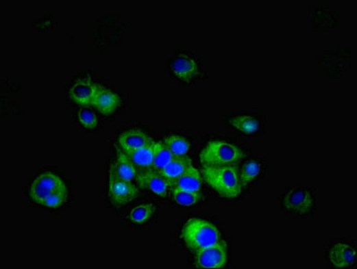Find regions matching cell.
<instances>
[{
  "instance_id": "5b68a950",
  "label": "cell",
  "mask_w": 357,
  "mask_h": 269,
  "mask_svg": "<svg viewBox=\"0 0 357 269\" xmlns=\"http://www.w3.org/2000/svg\"><path fill=\"white\" fill-rule=\"evenodd\" d=\"M65 181L56 173L46 172L38 176L30 187V198L36 203L42 205L49 196L62 190H66Z\"/></svg>"
},
{
  "instance_id": "603a6c76",
  "label": "cell",
  "mask_w": 357,
  "mask_h": 269,
  "mask_svg": "<svg viewBox=\"0 0 357 269\" xmlns=\"http://www.w3.org/2000/svg\"><path fill=\"white\" fill-rule=\"evenodd\" d=\"M173 201L182 207H193L202 199L201 192H188L184 190H172Z\"/></svg>"
},
{
  "instance_id": "8992f818",
  "label": "cell",
  "mask_w": 357,
  "mask_h": 269,
  "mask_svg": "<svg viewBox=\"0 0 357 269\" xmlns=\"http://www.w3.org/2000/svg\"><path fill=\"white\" fill-rule=\"evenodd\" d=\"M228 263V244L221 240L217 244L196 251L193 264L197 268H223Z\"/></svg>"
},
{
  "instance_id": "4fadbf2b",
  "label": "cell",
  "mask_w": 357,
  "mask_h": 269,
  "mask_svg": "<svg viewBox=\"0 0 357 269\" xmlns=\"http://www.w3.org/2000/svg\"><path fill=\"white\" fill-rule=\"evenodd\" d=\"M110 175L132 182L138 177V170L126 153L118 151L117 158L110 167Z\"/></svg>"
},
{
  "instance_id": "cb8c5ba5",
  "label": "cell",
  "mask_w": 357,
  "mask_h": 269,
  "mask_svg": "<svg viewBox=\"0 0 357 269\" xmlns=\"http://www.w3.org/2000/svg\"><path fill=\"white\" fill-rule=\"evenodd\" d=\"M78 120L81 125L87 129H95L98 126V117L97 114L88 107H82L78 111Z\"/></svg>"
},
{
  "instance_id": "5bb4252c",
  "label": "cell",
  "mask_w": 357,
  "mask_h": 269,
  "mask_svg": "<svg viewBox=\"0 0 357 269\" xmlns=\"http://www.w3.org/2000/svg\"><path fill=\"white\" fill-rule=\"evenodd\" d=\"M184 190L188 192H201L202 176L199 170L191 166L175 181L171 183V190Z\"/></svg>"
},
{
  "instance_id": "30bf717a",
  "label": "cell",
  "mask_w": 357,
  "mask_h": 269,
  "mask_svg": "<svg viewBox=\"0 0 357 269\" xmlns=\"http://www.w3.org/2000/svg\"><path fill=\"white\" fill-rule=\"evenodd\" d=\"M121 105V98L112 90L98 86L93 106L106 116L114 114Z\"/></svg>"
},
{
  "instance_id": "52a82bcc",
  "label": "cell",
  "mask_w": 357,
  "mask_h": 269,
  "mask_svg": "<svg viewBox=\"0 0 357 269\" xmlns=\"http://www.w3.org/2000/svg\"><path fill=\"white\" fill-rule=\"evenodd\" d=\"M138 187H136L132 182L110 175L109 196L112 205L116 207H123L134 201L138 198Z\"/></svg>"
},
{
  "instance_id": "ba28073f",
  "label": "cell",
  "mask_w": 357,
  "mask_h": 269,
  "mask_svg": "<svg viewBox=\"0 0 357 269\" xmlns=\"http://www.w3.org/2000/svg\"><path fill=\"white\" fill-rule=\"evenodd\" d=\"M173 76L182 82L188 83L199 75V63L193 57L179 53L173 57L170 64Z\"/></svg>"
},
{
  "instance_id": "3957f363",
  "label": "cell",
  "mask_w": 357,
  "mask_h": 269,
  "mask_svg": "<svg viewBox=\"0 0 357 269\" xmlns=\"http://www.w3.org/2000/svg\"><path fill=\"white\" fill-rule=\"evenodd\" d=\"M245 157V153L231 142L211 140L199 154L202 166H222L234 164Z\"/></svg>"
},
{
  "instance_id": "ffe728a7",
  "label": "cell",
  "mask_w": 357,
  "mask_h": 269,
  "mask_svg": "<svg viewBox=\"0 0 357 269\" xmlns=\"http://www.w3.org/2000/svg\"><path fill=\"white\" fill-rule=\"evenodd\" d=\"M156 205L145 203L136 205L130 211L129 220L133 225H141L149 222L156 213Z\"/></svg>"
},
{
  "instance_id": "44dd1931",
  "label": "cell",
  "mask_w": 357,
  "mask_h": 269,
  "mask_svg": "<svg viewBox=\"0 0 357 269\" xmlns=\"http://www.w3.org/2000/svg\"><path fill=\"white\" fill-rule=\"evenodd\" d=\"M175 156L168 149L162 142H156L155 156H153L152 169L160 172Z\"/></svg>"
},
{
  "instance_id": "2e32d148",
  "label": "cell",
  "mask_w": 357,
  "mask_h": 269,
  "mask_svg": "<svg viewBox=\"0 0 357 269\" xmlns=\"http://www.w3.org/2000/svg\"><path fill=\"white\" fill-rule=\"evenodd\" d=\"M193 166V161L188 156L184 157H174L173 160L168 164L167 166L160 170L161 175L164 176L170 183H173L177 179L181 177L188 170V168Z\"/></svg>"
},
{
  "instance_id": "7402d4cb",
  "label": "cell",
  "mask_w": 357,
  "mask_h": 269,
  "mask_svg": "<svg viewBox=\"0 0 357 269\" xmlns=\"http://www.w3.org/2000/svg\"><path fill=\"white\" fill-rule=\"evenodd\" d=\"M261 172H262V166H261L260 162L256 160L247 161L239 172L241 183L243 186H247L258 179Z\"/></svg>"
},
{
  "instance_id": "6da1fadb",
  "label": "cell",
  "mask_w": 357,
  "mask_h": 269,
  "mask_svg": "<svg viewBox=\"0 0 357 269\" xmlns=\"http://www.w3.org/2000/svg\"><path fill=\"white\" fill-rule=\"evenodd\" d=\"M202 178L220 196L234 199L242 194L239 170L234 164L222 166H202Z\"/></svg>"
},
{
  "instance_id": "9c48e42d",
  "label": "cell",
  "mask_w": 357,
  "mask_h": 269,
  "mask_svg": "<svg viewBox=\"0 0 357 269\" xmlns=\"http://www.w3.org/2000/svg\"><path fill=\"white\" fill-rule=\"evenodd\" d=\"M136 179L139 187L150 190L151 192L162 198H167L168 193L170 192V181H167L158 170L152 169L144 172H138Z\"/></svg>"
},
{
  "instance_id": "8fae6325",
  "label": "cell",
  "mask_w": 357,
  "mask_h": 269,
  "mask_svg": "<svg viewBox=\"0 0 357 269\" xmlns=\"http://www.w3.org/2000/svg\"><path fill=\"white\" fill-rule=\"evenodd\" d=\"M328 259L335 268H349L356 261V248L347 242H338L330 248Z\"/></svg>"
},
{
  "instance_id": "7c38bea8",
  "label": "cell",
  "mask_w": 357,
  "mask_h": 269,
  "mask_svg": "<svg viewBox=\"0 0 357 269\" xmlns=\"http://www.w3.org/2000/svg\"><path fill=\"white\" fill-rule=\"evenodd\" d=\"M98 86L92 80L79 79L75 81L69 89V97L78 105L86 107L93 105Z\"/></svg>"
},
{
  "instance_id": "d4e9b609",
  "label": "cell",
  "mask_w": 357,
  "mask_h": 269,
  "mask_svg": "<svg viewBox=\"0 0 357 269\" xmlns=\"http://www.w3.org/2000/svg\"><path fill=\"white\" fill-rule=\"evenodd\" d=\"M68 199V190H62L49 196L43 201L42 205L49 208H59Z\"/></svg>"
},
{
  "instance_id": "9a60e30c",
  "label": "cell",
  "mask_w": 357,
  "mask_h": 269,
  "mask_svg": "<svg viewBox=\"0 0 357 269\" xmlns=\"http://www.w3.org/2000/svg\"><path fill=\"white\" fill-rule=\"evenodd\" d=\"M152 141L146 133L139 129L127 130L119 138V144L123 151L130 154Z\"/></svg>"
},
{
  "instance_id": "ac0fdd59",
  "label": "cell",
  "mask_w": 357,
  "mask_h": 269,
  "mask_svg": "<svg viewBox=\"0 0 357 269\" xmlns=\"http://www.w3.org/2000/svg\"><path fill=\"white\" fill-rule=\"evenodd\" d=\"M230 125L243 134H255L260 129V121L254 116H236L230 120Z\"/></svg>"
},
{
  "instance_id": "7a4b0ae2",
  "label": "cell",
  "mask_w": 357,
  "mask_h": 269,
  "mask_svg": "<svg viewBox=\"0 0 357 269\" xmlns=\"http://www.w3.org/2000/svg\"><path fill=\"white\" fill-rule=\"evenodd\" d=\"M181 238L185 247L191 253L210 247L222 240L219 228L208 220L190 218L185 222L181 231Z\"/></svg>"
},
{
  "instance_id": "277c9868",
  "label": "cell",
  "mask_w": 357,
  "mask_h": 269,
  "mask_svg": "<svg viewBox=\"0 0 357 269\" xmlns=\"http://www.w3.org/2000/svg\"><path fill=\"white\" fill-rule=\"evenodd\" d=\"M281 207L288 215H310L315 207V192L307 187H293L284 194Z\"/></svg>"
},
{
  "instance_id": "d6986e66",
  "label": "cell",
  "mask_w": 357,
  "mask_h": 269,
  "mask_svg": "<svg viewBox=\"0 0 357 269\" xmlns=\"http://www.w3.org/2000/svg\"><path fill=\"white\" fill-rule=\"evenodd\" d=\"M162 143L168 147L175 157L187 156L190 150V143L187 138L180 135H170L165 138Z\"/></svg>"
},
{
  "instance_id": "e0dca14e",
  "label": "cell",
  "mask_w": 357,
  "mask_h": 269,
  "mask_svg": "<svg viewBox=\"0 0 357 269\" xmlns=\"http://www.w3.org/2000/svg\"><path fill=\"white\" fill-rule=\"evenodd\" d=\"M155 149L156 142L152 140L149 143L145 144L144 146L140 147V149H136L135 151L127 155L132 159L136 167L149 169L153 166Z\"/></svg>"
}]
</instances>
